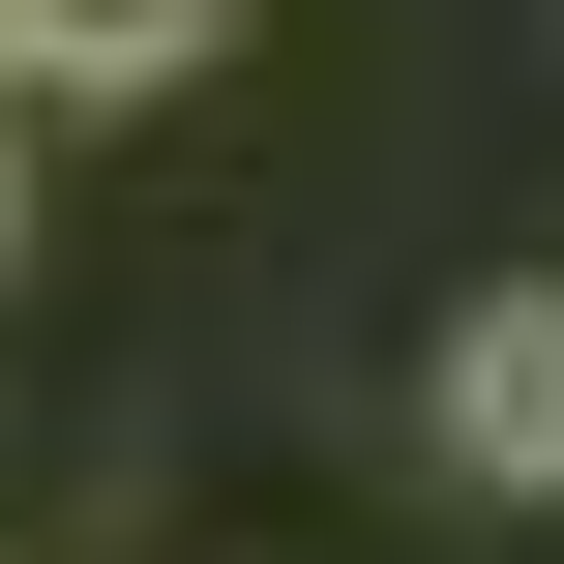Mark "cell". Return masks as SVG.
<instances>
[{
  "instance_id": "obj_1",
  "label": "cell",
  "mask_w": 564,
  "mask_h": 564,
  "mask_svg": "<svg viewBox=\"0 0 564 564\" xmlns=\"http://www.w3.org/2000/svg\"><path fill=\"white\" fill-rule=\"evenodd\" d=\"M446 476H476V506H564V268H506V297L446 327Z\"/></svg>"
},
{
  "instance_id": "obj_2",
  "label": "cell",
  "mask_w": 564,
  "mask_h": 564,
  "mask_svg": "<svg viewBox=\"0 0 564 564\" xmlns=\"http://www.w3.org/2000/svg\"><path fill=\"white\" fill-rule=\"evenodd\" d=\"M208 59H238V0H0V89H119V119H149V89H208Z\"/></svg>"
},
{
  "instance_id": "obj_3",
  "label": "cell",
  "mask_w": 564,
  "mask_h": 564,
  "mask_svg": "<svg viewBox=\"0 0 564 564\" xmlns=\"http://www.w3.org/2000/svg\"><path fill=\"white\" fill-rule=\"evenodd\" d=\"M0 297H30V119H0Z\"/></svg>"
}]
</instances>
